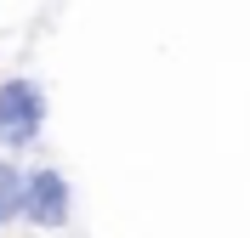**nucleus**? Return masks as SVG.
<instances>
[{
  "label": "nucleus",
  "instance_id": "nucleus-1",
  "mask_svg": "<svg viewBox=\"0 0 250 238\" xmlns=\"http://www.w3.org/2000/svg\"><path fill=\"white\" fill-rule=\"evenodd\" d=\"M40 119H46V91L29 85V79H6V85H0V142L6 147L34 142Z\"/></svg>",
  "mask_w": 250,
  "mask_h": 238
},
{
  "label": "nucleus",
  "instance_id": "nucleus-2",
  "mask_svg": "<svg viewBox=\"0 0 250 238\" xmlns=\"http://www.w3.org/2000/svg\"><path fill=\"white\" fill-rule=\"evenodd\" d=\"M23 210H29V221H40V227H62L68 221V182H62L57 170L23 176Z\"/></svg>",
  "mask_w": 250,
  "mask_h": 238
},
{
  "label": "nucleus",
  "instance_id": "nucleus-3",
  "mask_svg": "<svg viewBox=\"0 0 250 238\" xmlns=\"http://www.w3.org/2000/svg\"><path fill=\"white\" fill-rule=\"evenodd\" d=\"M12 210H23V176L0 165V216H12Z\"/></svg>",
  "mask_w": 250,
  "mask_h": 238
},
{
  "label": "nucleus",
  "instance_id": "nucleus-4",
  "mask_svg": "<svg viewBox=\"0 0 250 238\" xmlns=\"http://www.w3.org/2000/svg\"><path fill=\"white\" fill-rule=\"evenodd\" d=\"M0 221H6V216H0Z\"/></svg>",
  "mask_w": 250,
  "mask_h": 238
}]
</instances>
